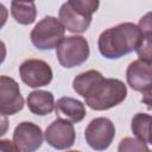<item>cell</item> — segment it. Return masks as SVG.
I'll list each match as a JSON object with an SVG mask.
<instances>
[{
	"mask_svg": "<svg viewBox=\"0 0 152 152\" xmlns=\"http://www.w3.org/2000/svg\"><path fill=\"white\" fill-rule=\"evenodd\" d=\"M142 32L133 23H122L104 30L97 40L100 53L108 59H118L137 50Z\"/></svg>",
	"mask_w": 152,
	"mask_h": 152,
	"instance_id": "6da1fadb",
	"label": "cell"
},
{
	"mask_svg": "<svg viewBox=\"0 0 152 152\" xmlns=\"http://www.w3.org/2000/svg\"><path fill=\"white\" fill-rule=\"evenodd\" d=\"M100 2L95 0H70L64 2L58 12V19L72 33H82L90 26L93 13Z\"/></svg>",
	"mask_w": 152,
	"mask_h": 152,
	"instance_id": "7a4b0ae2",
	"label": "cell"
},
{
	"mask_svg": "<svg viewBox=\"0 0 152 152\" xmlns=\"http://www.w3.org/2000/svg\"><path fill=\"white\" fill-rule=\"evenodd\" d=\"M127 96V87L118 78H103L84 99L86 104L94 110H107L120 104Z\"/></svg>",
	"mask_w": 152,
	"mask_h": 152,
	"instance_id": "3957f363",
	"label": "cell"
},
{
	"mask_svg": "<svg viewBox=\"0 0 152 152\" xmlns=\"http://www.w3.org/2000/svg\"><path fill=\"white\" fill-rule=\"evenodd\" d=\"M65 27L59 19L48 15L44 17L30 33L31 43L34 48L39 50H51L57 49L61 42L65 38Z\"/></svg>",
	"mask_w": 152,
	"mask_h": 152,
	"instance_id": "277c9868",
	"label": "cell"
},
{
	"mask_svg": "<svg viewBox=\"0 0 152 152\" xmlns=\"http://www.w3.org/2000/svg\"><path fill=\"white\" fill-rule=\"evenodd\" d=\"M90 55L88 40L82 36L65 37L56 49L58 62L64 68H75L83 64Z\"/></svg>",
	"mask_w": 152,
	"mask_h": 152,
	"instance_id": "5b68a950",
	"label": "cell"
},
{
	"mask_svg": "<svg viewBox=\"0 0 152 152\" xmlns=\"http://www.w3.org/2000/svg\"><path fill=\"white\" fill-rule=\"evenodd\" d=\"M115 137L114 124L107 118L93 119L84 131L87 144L95 151H104L113 142Z\"/></svg>",
	"mask_w": 152,
	"mask_h": 152,
	"instance_id": "8992f818",
	"label": "cell"
},
{
	"mask_svg": "<svg viewBox=\"0 0 152 152\" xmlns=\"http://www.w3.org/2000/svg\"><path fill=\"white\" fill-rule=\"evenodd\" d=\"M21 81L30 88H39L48 86L53 77L51 66L42 59H26L19 66Z\"/></svg>",
	"mask_w": 152,
	"mask_h": 152,
	"instance_id": "52a82bcc",
	"label": "cell"
},
{
	"mask_svg": "<svg viewBox=\"0 0 152 152\" xmlns=\"http://www.w3.org/2000/svg\"><path fill=\"white\" fill-rule=\"evenodd\" d=\"M24 108V99L19 84L12 77L0 76V112L2 115H13Z\"/></svg>",
	"mask_w": 152,
	"mask_h": 152,
	"instance_id": "ba28073f",
	"label": "cell"
},
{
	"mask_svg": "<svg viewBox=\"0 0 152 152\" xmlns=\"http://www.w3.org/2000/svg\"><path fill=\"white\" fill-rule=\"evenodd\" d=\"M44 138L46 142L56 150L70 148L76 139L74 125L66 120L56 119L46 127Z\"/></svg>",
	"mask_w": 152,
	"mask_h": 152,
	"instance_id": "9c48e42d",
	"label": "cell"
},
{
	"mask_svg": "<svg viewBox=\"0 0 152 152\" xmlns=\"http://www.w3.org/2000/svg\"><path fill=\"white\" fill-rule=\"evenodd\" d=\"M42 128L30 121L20 122L13 132V141L21 152H34L43 144Z\"/></svg>",
	"mask_w": 152,
	"mask_h": 152,
	"instance_id": "30bf717a",
	"label": "cell"
},
{
	"mask_svg": "<svg viewBox=\"0 0 152 152\" xmlns=\"http://www.w3.org/2000/svg\"><path fill=\"white\" fill-rule=\"evenodd\" d=\"M128 86L135 91H144L152 86V65L137 59L128 64L126 70Z\"/></svg>",
	"mask_w": 152,
	"mask_h": 152,
	"instance_id": "8fae6325",
	"label": "cell"
},
{
	"mask_svg": "<svg viewBox=\"0 0 152 152\" xmlns=\"http://www.w3.org/2000/svg\"><path fill=\"white\" fill-rule=\"evenodd\" d=\"M55 110L58 119L66 120L71 124H77L86 116V107L83 102L69 96L58 99L55 104Z\"/></svg>",
	"mask_w": 152,
	"mask_h": 152,
	"instance_id": "7c38bea8",
	"label": "cell"
},
{
	"mask_svg": "<svg viewBox=\"0 0 152 152\" xmlns=\"http://www.w3.org/2000/svg\"><path fill=\"white\" fill-rule=\"evenodd\" d=\"M27 107L28 109L39 116L50 114L55 109V99L52 93L46 90H34L27 96Z\"/></svg>",
	"mask_w": 152,
	"mask_h": 152,
	"instance_id": "4fadbf2b",
	"label": "cell"
},
{
	"mask_svg": "<svg viewBox=\"0 0 152 152\" xmlns=\"http://www.w3.org/2000/svg\"><path fill=\"white\" fill-rule=\"evenodd\" d=\"M104 77L102 74L97 70H88L86 72H82L77 75L72 81V88L74 90L81 95L82 97L87 99L91 91L95 89V87L103 80Z\"/></svg>",
	"mask_w": 152,
	"mask_h": 152,
	"instance_id": "5bb4252c",
	"label": "cell"
},
{
	"mask_svg": "<svg viewBox=\"0 0 152 152\" xmlns=\"http://www.w3.org/2000/svg\"><path fill=\"white\" fill-rule=\"evenodd\" d=\"M11 14L17 23L21 25H31L37 15L36 4L33 1H12Z\"/></svg>",
	"mask_w": 152,
	"mask_h": 152,
	"instance_id": "9a60e30c",
	"label": "cell"
},
{
	"mask_svg": "<svg viewBox=\"0 0 152 152\" xmlns=\"http://www.w3.org/2000/svg\"><path fill=\"white\" fill-rule=\"evenodd\" d=\"M152 122V116L145 113H138L133 116L131 128L133 134L141 141L147 144V138H148V132H150V126Z\"/></svg>",
	"mask_w": 152,
	"mask_h": 152,
	"instance_id": "2e32d148",
	"label": "cell"
},
{
	"mask_svg": "<svg viewBox=\"0 0 152 152\" xmlns=\"http://www.w3.org/2000/svg\"><path fill=\"white\" fill-rule=\"evenodd\" d=\"M118 152H151L147 144L139 140L138 138L126 137L118 146Z\"/></svg>",
	"mask_w": 152,
	"mask_h": 152,
	"instance_id": "e0dca14e",
	"label": "cell"
},
{
	"mask_svg": "<svg viewBox=\"0 0 152 152\" xmlns=\"http://www.w3.org/2000/svg\"><path fill=\"white\" fill-rule=\"evenodd\" d=\"M135 51L140 61L152 65V33L142 34V39Z\"/></svg>",
	"mask_w": 152,
	"mask_h": 152,
	"instance_id": "ac0fdd59",
	"label": "cell"
},
{
	"mask_svg": "<svg viewBox=\"0 0 152 152\" xmlns=\"http://www.w3.org/2000/svg\"><path fill=\"white\" fill-rule=\"evenodd\" d=\"M140 31L144 33H152V12H147L145 15H142L138 24Z\"/></svg>",
	"mask_w": 152,
	"mask_h": 152,
	"instance_id": "d6986e66",
	"label": "cell"
},
{
	"mask_svg": "<svg viewBox=\"0 0 152 152\" xmlns=\"http://www.w3.org/2000/svg\"><path fill=\"white\" fill-rule=\"evenodd\" d=\"M0 152H21L20 148L8 139H2L0 141Z\"/></svg>",
	"mask_w": 152,
	"mask_h": 152,
	"instance_id": "ffe728a7",
	"label": "cell"
},
{
	"mask_svg": "<svg viewBox=\"0 0 152 152\" xmlns=\"http://www.w3.org/2000/svg\"><path fill=\"white\" fill-rule=\"evenodd\" d=\"M141 102L144 104H146V107L148 109H152V86L150 88H147L146 90L142 91V96H141Z\"/></svg>",
	"mask_w": 152,
	"mask_h": 152,
	"instance_id": "44dd1931",
	"label": "cell"
},
{
	"mask_svg": "<svg viewBox=\"0 0 152 152\" xmlns=\"http://www.w3.org/2000/svg\"><path fill=\"white\" fill-rule=\"evenodd\" d=\"M147 144H151V145H152V122H151V126H150V132H148Z\"/></svg>",
	"mask_w": 152,
	"mask_h": 152,
	"instance_id": "7402d4cb",
	"label": "cell"
},
{
	"mask_svg": "<svg viewBox=\"0 0 152 152\" xmlns=\"http://www.w3.org/2000/svg\"><path fill=\"white\" fill-rule=\"evenodd\" d=\"M68 152H80V151H68Z\"/></svg>",
	"mask_w": 152,
	"mask_h": 152,
	"instance_id": "603a6c76",
	"label": "cell"
},
{
	"mask_svg": "<svg viewBox=\"0 0 152 152\" xmlns=\"http://www.w3.org/2000/svg\"><path fill=\"white\" fill-rule=\"evenodd\" d=\"M151 152H152V151H151Z\"/></svg>",
	"mask_w": 152,
	"mask_h": 152,
	"instance_id": "cb8c5ba5",
	"label": "cell"
}]
</instances>
